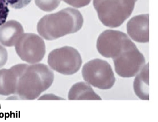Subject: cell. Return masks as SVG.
<instances>
[{"label":"cell","instance_id":"obj_13","mask_svg":"<svg viewBox=\"0 0 158 122\" xmlns=\"http://www.w3.org/2000/svg\"><path fill=\"white\" fill-rule=\"evenodd\" d=\"M149 68L148 64L144 66L135 78L133 82L135 93L142 100H149Z\"/></svg>","mask_w":158,"mask_h":122},{"label":"cell","instance_id":"obj_7","mask_svg":"<svg viewBox=\"0 0 158 122\" xmlns=\"http://www.w3.org/2000/svg\"><path fill=\"white\" fill-rule=\"evenodd\" d=\"M15 46L19 58L29 64H36L42 61L46 53L44 41L33 33L23 34Z\"/></svg>","mask_w":158,"mask_h":122},{"label":"cell","instance_id":"obj_17","mask_svg":"<svg viewBox=\"0 0 158 122\" xmlns=\"http://www.w3.org/2000/svg\"><path fill=\"white\" fill-rule=\"evenodd\" d=\"M66 4L76 7L81 8L89 4L91 0H63Z\"/></svg>","mask_w":158,"mask_h":122},{"label":"cell","instance_id":"obj_10","mask_svg":"<svg viewBox=\"0 0 158 122\" xmlns=\"http://www.w3.org/2000/svg\"><path fill=\"white\" fill-rule=\"evenodd\" d=\"M127 31L133 41L138 43L149 41V15L140 14L133 17L127 24Z\"/></svg>","mask_w":158,"mask_h":122},{"label":"cell","instance_id":"obj_12","mask_svg":"<svg viewBox=\"0 0 158 122\" xmlns=\"http://www.w3.org/2000/svg\"><path fill=\"white\" fill-rule=\"evenodd\" d=\"M69 100H102L86 83L80 82L74 84L68 93Z\"/></svg>","mask_w":158,"mask_h":122},{"label":"cell","instance_id":"obj_2","mask_svg":"<svg viewBox=\"0 0 158 122\" xmlns=\"http://www.w3.org/2000/svg\"><path fill=\"white\" fill-rule=\"evenodd\" d=\"M53 71L44 64L28 65L19 78L16 93L22 100H34L49 89L54 81Z\"/></svg>","mask_w":158,"mask_h":122},{"label":"cell","instance_id":"obj_15","mask_svg":"<svg viewBox=\"0 0 158 122\" xmlns=\"http://www.w3.org/2000/svg\"><path fill=\"white\" fill-rule=\"evenodd\" d=\"M8 6L6 0H0V26L6 22L9 13Z\"/></svg>","mask_w":158,"mask_h":122},{"label":"cell","instance_id":"obj_11","mask_svg":"<svg viewBox=\"0 0 158 122\" xmlns=\"http://www.w3.org/2000/svg\"><path fill=\"white\" fill-rule=\"evenodd\" d=\"M24 34V28L19 22L10 20L0 26V43L7 47H12Z\"/></svg>","mask_w":158,"mask_h":122},{"label":"cell","instance_id":"obj_3","mask_svg":"<svg viewBox=\"0 0 158 122\" xmlns=\"http://www.w3.org/2000/svg\"><path fill=\"white\" fill-rule=\"evenodd\" d=\"M138 0H93L102 23L107 27L121 26L131 15Z\"/></svg>","mask_w":158,"mask_h":122},{"label":"cell","instance_id":"obj_9","mask_svg":"<svg viewBox=\"0 0 158 122\" xmlns=\"http://www.w3.org/2000/svg\"><path fill=\"white\" fill-rule=\"evenodd\" d=\"M27 66V64H19L8 69H0V95H16L19 78Z\"/></svg>","mask_w":158,"mask_h":122},{"label":"cell","instance_id":"obj_5","mask_svg":"<svg viewBox=\"0 0 158 122\" xmlns=\"http://www.w3.org/2000/svg\"><path fill=\"white\" fill-rule=\"evenodd\" d=\"M113 61L117 73L122 78L135 77L145 63V57L132 41Z\"/></svg>","mask_w":158,"mask_h":122},{"label":"cell","instance_id":"obj_6","mask_svg":"<svg viewBox=\"0 0 158 122\" xmlns=\"http://www.w3.org/2000/svg\"><path fill=\"white\" fill-rule=\"evenodd\" d=\"M48 63L54 70L65 75L77 72L82 65L79 51L71 46H64L52 51L48 56Z\"/></svg>","mask_w":158,"mask_h":122},{"label":"cell","instance_id":"obj_1","mask_svg":"<svg viewBox=\"0 0 158 122\" xmlns=\"http://www.w3.org/2000/svg\"><path fill=\"white\" fill-rule=\"evenodd\" d=\"M83 24V18L78 10L68 7L42 17L37 25L40 36L47 41L57 39L79 31Z\"/></svg>","mask_w":158,"mask_h":122},{"label":"cell","instance_id":"obj_16","mask_svg":"<svg viewBox=\"0 0 158 122\" xmlns=\"http://www.w3.org/2000/svg\"><path fill=\"white\" fill-rule=\"evenodd\" d=\"M8 5L16 9H20L26 7L31 0H6Z\"/></svg>","mask_w":158,"mask_h":122},{"label":"cell","instance_id":"obj_18","mask_svg":"<svg viewBox=\"0 0 158 122\" xmlns=\"http://www.w3.org/2000/svg\"><path fill=\"white\" fill-rule=\"evenodd\" d=\"M8 53L5 48L0 45V68H2L7 63Z\"/></svg>","mask_w":158,"mask_h":122},{"label":"cell","instance_id":"obj_4","mask_svg":"<svg viewBox=\"0 0 158 122\" xmlns=\"http://www.w3.org/2000/svg\"><path fill=\"white\" fill-rule=\"evenodd\" d=\"M82 75L87 83L102 90L111 89L116 81L110 65L98 58L92 60L83 66Z\"/></svg>","mask_w":158,"mask_h":122},{"label":"cell","instance_id":"obj_14","mask_svg":"<svg viewBox=\"0 0 158 122\" xmlns=\"http://www.w3.org/2000/svg\"><path fill=\"white\" fill-rule=\"evenodd\" d=\"M61 0H35L36 5L40 10L50 12L57 9Z\"/></svg>","mask_w":158,"mask_h":122},{"label":"cell","instance_id":"obj_8","mask_svg":"<svg viewBox=\"0 0 158 122\" xmlns=\"http://www.w3.org/2000/svg\"><path fill=\"white\" fill-rule=\"evenodd\" d=\"M131 41L123 32L107 30L103 31L97 41L98 52L106 58L117 57Z\"/></svg>","mask_w":158,"mask_h":122}]
</instances>
